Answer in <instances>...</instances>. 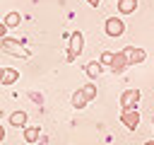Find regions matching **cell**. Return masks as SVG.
Segmentation results:
<instances>
[{"label":"cell","mask_w":154,"mask_h":145,"mask_svg":"<svg viewBox=\"0 0 154 145\" xmlns=\"http://www.w3.org/2000/svg\"><path fill=\"white\" fill-rule=\"evenodd\" d=\"M96 97V87L89 82V85H84L82 89H77L75 94H72V106H77V109H84L87 106V102H91Z\"/></svg>","instance_id":"1"},{"label":"cell","mask_w":154,"mask_h":145,"mask_svg":"<svg viewBox=\"0 0 154 145\" xmlns=\"http://www.w3.org/2000/svg\"><path fill=\"white\" fill-rule=\"evenodd\" d=\"M0 48L5 51V53H10V56H22V58H26L29 56V51L26 48H22V44L19 41H14V39H0Z\"/></svg>","instance_id":"2"},{"label":"cell","mask_w":154,"mask_h":145,"mask_svg":"<svg viewBox=\"0 0 154 145\" xmlns=\"http://www.w3.org/2000/svg\"><path fill=\"white\" fill-rule=\"evenodd\" d=\"M140 89H125L123 94H120V106H123V111H130V109H135L137 106V102H140Z\"/></svg>","instance_id":"3"},{"label":"cell","mask_w":154,"mask_h":145,"mask_svg":"<svg viewBox=\"0 0 154 145\" xmlns=\"http://www.w3.org/2000/svg\"><path fill=\"white\" fill-rule=\"evenodd\" d=\"M123 31H125L123 19H118V17H108V19H106V34H108V36H120Z\"/></svg>","instance_id":"4"},{"label":"cell","mask_w":154,"mask_h":145,"mask_svg":"<svg viewBox=\"0 0 154 145\" xmlns=\"http://www.w3.org/2000/svg\"><path fill=\"white\" fill-rule=\"evenodd\" d=\"M82 46H84V36H82V31H72V34H70V56H67V58L72 60V58L82 51Z\"/></svg>","instance_id":"5"},{"label":"cell","mask_w":154,"mask_h":145,"mask_svg":"<svg viewBox=\"0 0 154 145\" xmlns=\"http://www.w3.org/2000/svg\"><path fill=\"white\" fill-rule=\"evenodd\" d=\"M108 68H111L113 72H123L125 68H130L125 51H118V53H113V60H111V65H108Z\"/></svg>","instance_id":"6"},{"label":"cell","mask_w":154,"mask_h":145,"mask_svg":"<svg viewBox=\"0 0 154 145\" xmlns=\"http://www.w3.org/2000/svg\"><path fill=\"white\" fill-rule=\"evenodd\" d=\"M120 121L130 128V130H135L137 126H140V114H137V109H130V111H123L120 114Z\"/></svg>","instance_id":"7"},{"label":"cell","mask_w":154,"mask_h":145,"mask_svg":"<svg viewBox=\"0 0 154 145\" xmlns=\"http://www.w3.org/2000/svg\"><path fill=\"white\" fill-rule=\"evenodd\" d=\"M125 56H128V63H130V65H135V63H142V60L147 58L144 48H125Z\"/></svg>","instance_id":"8"},{"label":"cell","mask_w":154,"mask_h":145,"mask_svg":"<svg viewBox=\"0 0 154 145\" xmlns=\"http://www.w3.org/2000/svg\"><path fill=\"white\" fill-rule=\"evenodd\" d=\"M19 80V70H14V68H2V77H0V85H5V87H10L12 82H17Z\"/></svg>","instance_id":"9"},{"label":"cell","mask_w":154,"mask_h":145,"mask_svg":"<svg viewBox=\"0 0 154 145\" xmlns=\"http://www.w3.org/2000/svg\"><path fill=\"white\" fill-rule=\"evenodd\" d=\"M10 123L14 128H26V111H14L10 114Z\"/></svg>","instance_id":"10"},{"label":"cell","mask_w":154,"mask_h":145,"mask_svg":"<svg viewBox=\"0 0 154 145\" xmlns=\"http://www.w3.org/2000/svg\"><path fill=\"white\" fill-rule=\"evenodd\" d=\"M137 10V0H118V12L120 14H132Z\"/></svg>","instance_id":"11"},{"label":"cell","mask_w":154,"mask_h":145,"mask_svg":"<svg viewBox=\"0 0 154 145\" xmlns=\"http://www.w3.org/2000/svg\"><path fill=\"white\" fill-rule=\"evenodd\" d=\"M19 22H22L19 12H7V17H5V27H7V29H14V27H19Z\"/></svg>","instance_id":"12"},{"label":"cell","mask_w":154,"mask_h":145,"mask_svg":"<svg viewBox=\"0 0 154 145\" xmlns=\"http://www.w3.org/2000/svg\"><path fill=\"white\" fill-rule=\"evenodd\" d=\"M24 140L26 143H36L38 140V126H26L24 128Z\"/></svg>","instance_id":"13"},{"label":"cell","mask_w":154,"mask_h":145,"mask_svg":"<svg viewBox=\"0 0 154 145\" xmlns=\"http://www.w3.org/2000/svg\"><path fill=\"white\" fill-rule=\"evenodd\" d=\"M99 72H101V63H99V60H91V63L87 65V75H89V77H96Z\"/></svg>","instance_id":"14"},{"label":"cell","mask_w":154,"mask_h":145,"mask_svg":"<svg viewBox=\"0 0 154 145\" xmlns=\"http://www.w3.org/2000/svg\"><path fill=\"white\" fill-rule=\"evenodd\" d=\"M111 60H113V53H111V51H103L99 63H101V65H111Z\"/></svg>","instance_id":"15"},{"label":"cell","mask_w":154,"mask_h":145,"mask_svg":"<svg viewBox=\"0 0 154 145\" xmlns=\"http://www.w3.org/2000/svg\"><path fill=\"white\" fill-rule=\"evenodd\" d=\"M5 31H7V27H5V22H0V39H5Z\"/></svg>","instance_id":"16"},{"label":"cell","mask_w":154,"mask_h":145,"mask_svg":"<svg viewBox=\"0 0 154 145\" xmlns=\"http://www.w3.org/2000/svg\"><path fill=\"white\" fill-rule=\"evenodd\" d=\"M87 2H89V5H94V7H96V5H99V2H101V0H87Z\"/></svg>","instance_id":"17"},{"label":"cell","mask_w":154,"mask_h":145,"mask_svg":"<svg viewBox=\"0 0 154 145\" xmlns=\"http://www.w3.org/2000/svg\"><path fill=\"white\" fill-rule=\"evenodd\" d=\"M0 140H5V128L0 126Z\"/></svg>","instance_id":"18"},{"label":"cell","mask_w":154,"mask_h":145,"mask_svg":"<svg viewBox=\"0 0 154 145\" xmlns=\"http://www.w3.org/2000/svg\"><path fill=\"white\" fill-rule=\"evenodd\" d=\"M144 145H154V140H149V143H144Z\"/></svg>","instance_id":"19"},{"label":"cell","mask_w":154,"mask_h":145,"mask_svg":"<svg viewBox=\"0 0 154 145\" xmlns=\"http://www.w3.org/2000/svg\"><path fill=\"white\" fill-rule=\"evenodd\" d=\"M0 77H2V68H0Z\"/></svg>","instance_id":"20"}]
</instances>
